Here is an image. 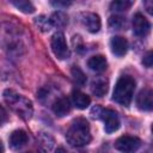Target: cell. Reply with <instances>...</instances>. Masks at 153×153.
Masks as SVG:
<instances>
[{
	"mask_svg": "<svg viewBox=\"0 0 153 153\" xmlns=\"http://www.w3.org/2000/svg\"><path fill=\"white\" fill-rule=\"evenodd\" d=\"M66 140L74 147H82L91 141L90 124L85 118H76L66 131Z\"/></svg>",
	"mask_w": 153,
	"mask_h": 153,
	"instance_id": "1",
	"label": "cell"
},
{
	"mask_svg": "<svg viewBox=\"0 0 153 153\" xmlns=\"http://www.w3.org/2000/svg\"><path fill=\"white\" fill-rule=\"evenodd\" d=\"M4 100L23 120L27 121V120L31 118L32 112H33L32 103H31V100H29L24 96L14 92L13 90L7 88V90L4 91Z\"/></svg>",
	"mask_w": 153,
	"mask_h": 153,
	"instance_id": "2",
	"label": "cell"
},
{
	"mask_svg": "<svg viewBox=\"0 0 153 153\" xmlns=\"http://www.w3.org/2000/svg\"><path fill=\"white\" fill-rule=\"evenodd\" d=\"M134 90H135V80L130 75H123L117 80L115 85L112 99L123 106H128L133 99Z\"/></svg>",
	"mask_w": 153,
	"mask_h": 153,
	"instance_id": "3",
	"label": "cell"
},
{
	"mask_svg": "<svg viewBox=\"0 0 153 153\" xmlns=\"http://www.w3.org/2000/svg\"><path fill=\"white\" fill-rule=\"evenodd\" d=\"M50 45H51V50H53L54 55L57 59L65 60V59L69 57V49L67 47L66 38H65V35L62 32H56L53 35Z\"/></svg>",
	"mask_w": 153,
	"mask_h": 153,
	"instance_id": "4",
	"label": "cell"
},
{
	"mask_svg": "<svg viewBox=\"0 0 153 153\" xmlns=\"http://www.w3.org/2000/svg\"><path fill=\"white\" fill-rule=\"evenodd\" d=\"M141 146V140L136 136L123 135L115 141V148L123 153H135Z\"/></svg>",
	"mask_w": 153,
	"mask_h": 153,
	"instance_id": "5",
	"label": "cell"
},
{
	"mask_svg": "<svg viewBox=\"0 0 153 153\" xmlns=\"http://www.w3.org/2000/svg\"><path fill=\"white\" fill-rule=\"evenodd\" d=\"M100 120L104 122V129L108 134L115 133L120 128V118L116 111L111 109H103L100 114Z\"/></svg>",
	"mask_w": 153,
	"mask_h": 153,
	"instance_id": "6",
	"label": "cell"
},
{
	"mask_svg": "<svg viewBox=\"0 0 153 153\" xmlns=\"http://www.w3.org/2000/svg\"><path fill=\"white\" fill-rule=\"evenodd\" d=\"M149 30H151L149 22L141 13H136L133 17V31H134V33L139 37H145L146 35H148Z\"/></svg>",
	"mask_w": 153,
	"mask_h": 153,
	"instance_id": "7",
	"label": "cell"
},
{
	"mask_svg": "<svg viewBox=\"0 0 153 153\" xmlns=\"http://www.w3.org/2000/svg\"><path fill=\"white\" fill-rule=\"evenodd\" d=\"M136 105L142 111H153V90H142L136 97Z\"/></svg>",
	"mask_w": 153,
	"mask_h": 153,
	"instance_id": "8",
	"label": "cell"
},
{
	"mask_svg": "<svg viewBox=\"0 0 153 153\" xmlns=\"http://www.w3.org/2000/svg\"><path fill=\"white\" fill-rule=\"evenodd\" d=\"M36 147L39 153H48L54 147V137L49 133H38L36 136Z\"/></svg>",
	"mask_w": 153,
	"mask_h": 153,
	"instance_id": "9",
	"label": "cell"
},
{
	"mask_svg": "<svg viewBox=\"0 0 153 153\" xmlns=\"http://www.w3.org/2000/svg\"><path fill=\"white\" fill-rule=\"evenodd\" d=\"M81 18H82L84 25L86 26V29L90 32H98L99 31L102 23H100V18L98 14L87 12V13H84Z\"/></svg>",
	"mask_w": 153,
	"mask_h": 153,
	"instance_id": "10",
	"label": "cell"
},
{
	"mask_svg": "<svg viewBox=\"0 0 153 153\" xmlns=\"http://www.w3.org/2000/svg\"><path fill=\"white\" fill-rule=\"evenodd\" d=\"M110 48L116 56H123L128 50V42L122 36H115L110 41Z\"/></svg>",
	"mask_w": 153,
	"mask_h": 153,
	"instance_id": "11",
	"label": "cell"
},
{
	"mask_svg": "<svg viewBox=\"0 0 153 153\" xmlns=\"http://www.w3.org/2000/svg\"><path fill=\"white\" fill-rule=\"evenodd\" d=\"M27 142V135L24 130L22 129H18V130H14L11 136H10V146L11 148L13 149H19L22 148L25 143Z\"/></svg>",
	"mask_w": 153,
	"mask_h": 153,
	"instance_id": "12",
	"label": "cell"
},
{
	"mask_svg": "<svg viewBox=\"0 0 153 153\" xmlns=\"http://www.w3.org/2000/svg\"><path fill=\"white\" fill-rule=\"evenodd\" d=\"M69 110H71V104H69V100L66 97L59 98L53 104V111L59 117H63L65 115H67L69 112Z\"/></svg>",
	"mask_w": 153,
	"mask_h": 153,
	"instance_id": "13",
	"label": "cell"
},
{
	"mask_svg": "<svg viewBox=\"0 0 153 153\" xmlns=\"http://www.w3.org/2000/svg\"><path fill=\"white\" fill-rule=\"evenodd\" d=\"M87 66L94 72H103L106 69L108 62L103 55H94L87 60Z\"/></svg>",
	"mask_w": 153,
	"mask_h": 153,
	"instance_id": "14",
	"label": "cell"
},
{
	"mask_svg": "<svg viewBox=\"0 0 153 153\" xmlns=\"http://www.w3.org/2000/svg\"><path fill=\"white\" fill-rule=\"evenodd\" d=\"M108 91V80L104 78L94 79L91 84V92L97 97H103Z\"/></svg>",
	"mask_w": 153,
	"mask_h": 153,
	"instance_id": "15",
	"label": "cell"
},
{
	"mask_svg": "<svg viewBox=\"0 0 153 153\" xmlns=\"http://www.w3.org/2000/svg\"><path fill=\"white\" fill-rule=\"evenodd\" d=\"M72 99H73V104L80 110L86 109L91 103V98L80 91H74L72 93Z\"/></svg>",
	"mask_w": 153,
	"mask_h": 153,
	"instance_id": "16",
	"label": "cell"
},
{
	"mask_svg": "<svg viewBox=\"0 0 153 153\" xmlns=\"http://www.w3.org/2000/svg\"><path fill=\"white\" fill-rule=\"evenodd\" d=\"M50 22H51V25L53 26H56V27H63L67 25L68 23V17L61 12V11H56L51 14L50 17Z\"/></svg>",
	"mask_w": 153,
	"mask_h": 153,
	"instance_id": "17",
	"label": "cell"
},
{
	"mask_svg": "<svg viewBox=\"0 0 153 153\" xmlns=\"http://www.w3.org/2000/svg\"><path fill=\"white\" fill-rule=\"evenodd\" d=\"M71 74H72V78L74 80V82L79 86H82L85 85L86 82V76L84 74V72L78 67V66H73L72 69H71Z\"/></svg>",
	"mask_w": 153,
	"mask_h": 153,
	"instance_id": "18",
	"label": "cell"
},
{
	"mask_svg": "<svg viewBox=\"0 0 153 153\" xmlns=\"http://www.w3.org/2000/svg\"><path fill=\"white\" fill-rule=\"evenodd\" d=\"M12 5L16 6L19 11L23 13H33L35 12V6L26 0H19V1H12Z\"/></svg>",
	"mask_w": 153,
	"mask_h": 153,
	"instance_id": "19",
	"label": "cell"
},
{
	"mask_svg": "<svg viewBox=\"0 0 153 153\" xmlns=\"http://www.w3.org/2000/svg\"><path fill=\"white\" fill-rule=\"evenodd\" d=\"M131 5H133V1H129V0H117V1H112L110 4V10L117 11V12L127 11V10L130 8Z\"/></svg>",
	"mask_w": 153,
	"mask_h": 153,
	"instance_id": "20",
	"label": "cell"
},
{
	"mask_svg": "<svg viewBox=\"0 0 153 153\" xmlns=\"http://www.w3.org/2000/svg\"><path fill=\"white\" fill-rule=\"evenodd\" d=\"M109 25L110 27L112 29H116V30H121L124 25H126V19L120 17V16H111L109 18Z\"/></svg>",
	"mask_w": 153,
	"mask_h": 153,
	"instance_id": "21",
	"label": "cell"
},
{
	"mask_svg": "<svg viewBox=\"0 0 153 153\" xmlns=\"http://www.w3.org/2000/svg\"><path fill=\"white\" fill-rule=\"evenodd\" d=\"M35 22H36V25H37L42 31H49V30L51 29V26H53L50 19L45 18L44 16H39V17H37Z\"/></svg>",
	"mask_w": 153,
	"mask_h": 153,
	"instance_id": "22",
	"label": "cell"
},
{
	"mask_svg": "<svg viewBox=\"0 0 153 153\" xmlns=\"http://www.w3.org/2000/svg\"><path fill=\"white\" fill-rule=\"evenodd\" d=\"M142 65L146 67H152L153 66V50L146 53L142 57Z\"/></svg>",
	"mask_w": 153,
	"mask_h": 153,
	"instance_id": "23",
	"label": "cell"
},
{
	"mask_svg": "<svg viewBox=\"0 0 153 153\" xmlns=\"http://www.w3.org/2000/svg\"><path fill=\"white\" fill-rule=\"evenodd\" d=\"M102 110H103V108H100L99 105L93 106L92 110H91V117H92V118H100Z\"/></svg>",
	"mask_w": 153,
	"mask_h": 153,
	"instance_id": "24",
	"label": "cell"
},
{
	"mask_svg": "<svg viewBox=\"0 0 153 153\" xmlns=\"http://www.w3.org/2000/svg\"><path fill=\"white\" fill-rule=\"evenodd\" d=\"M143 7L151 16H153V0H146L143 2Z\"/></svg>",
	"mask_w": 153,
	"mask_h": 153,
	"instance_id": "25",
	"label": "cell"
},
{
	"mask_svg": "<svg viewBox=\"0 0 153 153\" xmlns=\"http://www.w3.org/2000/svg\"><path fill=\"white\" fill-rule=\"evenodd\" d=\"M51 4H53L54 6H57V7H60V6H63V7H66V6L71 5V2H62V1H53Z\"/></svg>",
	"mask_w": 153,
	"mask_h": 153,
	"instance_id": "26",
	"label": "cell"
},
{
	"mask_svg": "<svg viewBox=\"0 0 153 153\" xmlns=\"http://www.w3.org/2000/svg\"><path fill=\"white\" fill-rule=\"evenodd\" d=\"M1 117H2V120H1V123L4 124L5 122H6V111H5V108L4 106H1Z\"/></svg>",
	"mask_w": 153,
	"mask_h": 153,
	"instance_id": "27",
	"label": "cell"
},
{
	"mask_svg": "<svg viewBox=\"0 0 153 153\" xmlns=\"http://www.w3.org/2000/svg\"><path fill=\"white\" fill-rule=\"evenodd\" d=\"M55 153H68V152H67L65 148H62V147H59V148L56 149V152H55Z\"/></svg>",
	"mask_w": 153,
	"mask_h": 153,
	"instance_id": "28",
	"label": "cell"
},
{
	"mask_svg": "<svg viewBox=\"0 0 153 153\" xmlns=\"http://www.w3.org/2000/svg\"><path fill=\"white\" fill-rule=\"evenodd\" d=\"M152 133H153V126H152Z\"/></svg>",
	"mask_w": 153,
	"mask_h": 153,
	"instance_id": "29",
	"label": "cell"
}]
</instances>
